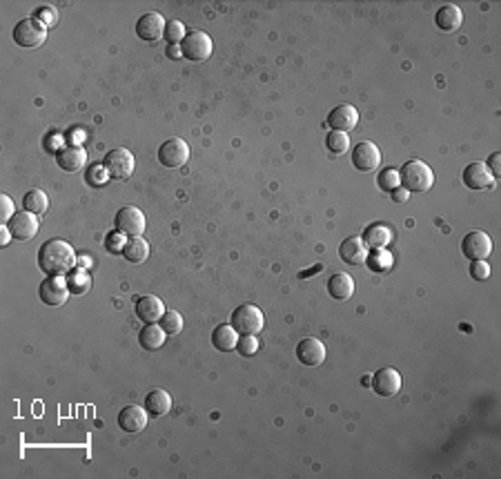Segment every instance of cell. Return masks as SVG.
<instances>
[{
	"instance_id": "6da1fadb",
	"label": "cell",
	"mask_w": 501,
	"mask_h": 479,
	"mask_svg": "<svg viewBox=\"0 0 501 479\" xmlns=\"http://www.w3.org/2000/svg\"><path fill=\"white\" fill-rule=\"evenodd\" d=\"M76 261L74 247L63 239H49L38 250V268L47 276H65L76 268Z\"/></svg>"
},
{
	"instance_id": "7a4b0ae2",
	"label": "cell",
	"mask_w": 501,
	"mask_h": 479,
	"mask_svg": "<svg viewBox=\"0 0 501 479\" xmlns=\"http://www.w3.org/2000/svg\"><path fill=\"white\" fill-rule=\"evenodd\" d=\"M399 178H401V185H404L408 192H416V194L428 192L434 183V174L430 170V165H426L419 158L408 161L404 168H401Z\"/></svg>"
},
{
	"instance_id": "3957f363",
	"label": "cell",
	"mask_w": 501,
	"mask_h": 479,
	"mask_svg": "<svg viewBox=\"0 0 501 479\" xmlns=\"http://www.w3.org/2000/svg\"><path fill=\"white\" fill-rule=\"evenodd\" d=\"M232 325L239 335H257L265 325V317H263L261 308H257L252 303H245L232 312Z\"/></svg>"
},
{
	"instance_id": "277c9868",
	"label": "cell",
	"mask_w": 501,
	"mask_h": 479,
	"mask_svg": "<svg viewBox=\"0 0 501 479\" xmlns=\"http://www.w3.org/2000/svg\"><path fill=\"white\" fill-rule=\"evenodd\" d=\"M114 225H116V232H121L125 237H141L147 225L145 212L139 210L136 205H125L116 212Z\"/></svg>"
},
{
	"instance_id": "5b68a950",
	"label": "cell",
	"mask_w": 501,
	"mask_h": 479,
	"mask_svg": "<svg viewBox=\"0 0 501 479\" xmlns=\"http://www.w3.org/2000/svg\"><path fill=\"white\" fill-rule=\"evenodd\" d=\"M47 41V27L36 18H25L14 27V43L25 49L41 47Z\"/></svg>"
},
{
	"instance_id": "8992f818",
	"label": "cell",
	"mask_w": 501,
	"mask_h": 479,
	"mask_svg": "<svg viewBox=\"0 0 501 479\" xmlns=\"http://www.w3.org/2000/svg\"><path fill=\"white\" fill-rule=\"evenodd\" d=\"M183 49V58H188L192 63H205L212 56V38L205 31H190L185 41L181 43Z\"/></svg>"
},
{
	"instance_id": "52a82bcc",
	"label": "cell",
	"mask_w": 501,
	"mask_h": 479,
	"mask_svg": "<svg viewBox=\"0 0 501 479\" xmlns=\"http://www.w3.org/2000/svg\"><path fill=\"white\" fill-rule=\"evenodd\" d=\"M103 165H105V170L109 172L112 178L127 181L134 174V165H136V161H134V154L127 152L125 147H116V150L107 152Z\"/></svg>"
},
{
	"instance_id": "ba28073f",
	"label": "cell",
	"mask_w": 501,
	"mask_h": 479,
	"mask_svg": "<svg viewBox=\"0 0 501 479\" xmlns=\"http://www.w3.org/2000/svg\"><path fill=\"white\" fill-rule=\"evenodd\" d=\"M461 252L470 261H486L492 252V241L486 232L475 230V232H468L461 239Z\"/></svg>"
},
{
	"instance_id": "9c48e42d",
	"label": "cell",
	"mask_w": 501,
	"mask_h": 479,
	"mask_svg": "<svg viewBox=\"0 0 501 479\" xmlns=\"http://www.w3.org/2000/svg\"><path fill=\"white\" fill-rule=\"evenodd\" d=\"M190 158V145L183 139H170L158 147V161L165 168H183Z\"/></svg>"
},
{
	"instance_id": "30bf717a",
	"label": "cell",
	"mask_w": 501,
	"mask_h": 479,
	"mask_svg": "<svg viewBox=\"0 0 501 479\" xmlns=\"http://www.w3.org/2000/svg\"><path fill=\"white\" fill-rule=\"evenodd\" d=\"M38 296L45 306H63L70 296V288H67V281L63 276H47L41 281L38 286Z\"/></svg>"
},
{
	"instance_id": "8fae6325",
	"label": "cell",
	"mask_w": 501,
	"mask_h": 479,
	"mask_svg": "<svg viewBox=\"0 0 501 479\" xmlns=\"http://www.w3.org/2000/svg\"><path fill=\"white\" fill-rule=\"evenodd\" d=\"M9 232L14 239L18 241H31L33 237L38 235V227H41V221H38V214H31L27 210L23 212H16L14 219L7 223Z\"/></svg>"
},
{
	"instance_id": "7c38bea8",
	"label": "cell",
	"mask_w": 501,
	"mask_h": 479,
	"mask_svg": "<svg viewBox=\"0 0 501 479\" xmlns=\"http://www.w3.org/2000/svg\"><path fill=\"white\" fill-rule=\"evenodd\" d=\"M165 27H167V23L161 14L147 11L136 23V36L145 43H158L161 38H165Z\"/></svg>"
},
{
	"instance_id": "4fadbf2b",
	"label": "cell",
	"mask_w": 501,
	"mask_h": 479,
	"mask_svg": "<svg viewBox=\"0 0 501 479\" xmlns=\"http://www.w3.org/2000/svg\"><path fill=\"white\" fill-rule=\"evenodd\" d=\"M370 386H372V390L379 394V397H394V394L401 390V375H399V370H394V368H390V366H386V368H379L375 375H372V379H370Z\"/></svg>"
},
{
	"instance_id": "5bb4252c",
	"label": "cell",
	"mask_w": 501,
	"mask_h": 479,
	"mask_svg": "<svg viewBox=\"0 0 501 479\" xmlns=\"http://www.w3.org/2000/svg\"><path fill=\"white\" fill-rule=\"evenodd\" d=\"M352 165L359 172H372L381 165V152L379 147L370 141L359 143L352 150Z\"/></svg>"
},
{
	"instance_id": "9a60e30c",
	"label": "cell",
	"mask_w": 501,
	"mask_h": 479,
	"mask_svg": "<svg viewBox=\"0 0 501 479\" xmlns=\"http://www.w3.org/2000/svg\"><path fill=\"white\" fill-rule=\"evenodd\" d=\"M296 359L303 363V366H321L325 361V345L323 341L314 339V337H306L303 341H298L296 345Z\"/></svg>"
},
{
	"instance_id": "2e32d148",
	"label": "cell",
	"mask_w": 501,
	"mask_h": 479,
	"mask_svg": "<svg viewBox=\"0 0 501 479\" xmlns=\"http://www.w3.org/2000/svg\"><path fill=\"white\" fill-rule=\"evenodd\" d=\"M359 123V112L355 105L350 103H343V105H337L330 114H328V125L334 129V131H348L355 129Z\"/></svg>"
},
{
	"instance_id": "e0dca14e",
	"label": "cell",
	"mask_w": 501,
	"mask_h": 479,
	"mask_svg": "<svg viewBox=\"0 0 501 479\" xmlns=\"http://www.w3.org/2000/svg\"><path fill=\"white\" fill-rule=\"evenodd\" d=\"M119 426L123 428L125 433H143L145 426H147V412L143 406H136V404H129L125 406L121 412H119Z\"/></svg>"
},
{
	"instance_id": "ac0fdd59",
	"label": "cell",
	"mask_w": 501,
	"mask_h": 479,
	"mask_svg": "<svg viewBox=\"0 0 501 479\" xmlns=\"http://www.w3.org/2000/svg\"><path fill=\"white\" fill-rule=\"evenodd\" d=\"M463 183L470 190H488L492 188L495 178L488 172L486 163H470V165H465V170H463Z\"/></svg>"
},
{
	"instance_id": "d6986e66",
	"label": "cell",
	"mask_w": 501,
	"mask_h": 479,
	"mask_svg": "<svg viewBox=\"0 0 501 479\" xmlns=\"http://www.w3.org/2000/svg\"><path fill=\"white\" fill-rule=\"evenodd\" d=\"M165 312L167 310H165L163 301L158 299V296H154V294H145V296H141V299L136 301V317L143 323H156V321H161Z\"/></svg>"
},
{
	"instance_id": "ffe728a7",
	"label": "cell",
	"mask_w": 501,
	"mask_h": 479,
	"mask_svg": "<svg viewBox=\"0 0 501 479\" xmlns=\"http://www.w3.org/2000/svg\"><path fill=\"white\" fill-rule=\"evenodd\" d=\"M56 163L63 172H78L85 168L87 163V152L80 145H70L56 154Z\"/></svg>"
},
{
	"instance_id": "44dd1931",
	"label": "cell",
	"mask_w": 501,
	"mask_h": 479,
	"mask_svg": "<svg viewBox=\"0 0 501 479\" xmlns=\"http://www.w3.org/2000/svg\"><path fill=\"white\" fill-rule=\"evenodd\" d=\"M328 294L334 301H348L355 294V279L348 272H337L332 274L328 281Z\"/></svg>"
},
{
	"instance_id": "7402d4cb",
	"label": "cell",
	"mask_w": 501,
	"mask_h": 479,
	"mask_svg": "<svg viewBox=\"0 0 501 479\" xmlns=\"http://www.w3.org/2000/svg\"><path fill=\"white\" fill-rule=\"evenodd\" d=\"M339 257L341 261H345L348 266H359V263H365L367 257V247L363 243L361 237H350L339 245Z\"/></svg>"
},
{
	"instance_id": "603a6c76",
	"label": "cell",
	"mask_w": 501,
	"mask_h": 479,
	"mask_svg": "<svg viewBox=\"0 0 501 479\" xmlns=\"http://www.w3.org/2000/svg\"><path fill=\"white\" fill-rule=\"evenodd\" d=\"M392 230L388 225H383V223H372V225H367L363 230V243L365 247H370V250H379V247H386L390 241H392Z\"/></svg>"
},
{
	"instance_id": "cb8c5ba5",
	"label": "cell",
	"mask_w": 501,
	"mask_h": 479,
	"mask_svg": "<svg viewBox=\"0 0 501 479\" xmlns=\"http://www.w3.org/2000/svg\"><path fill=\"white\" fill-rule=\"evenodd\" d=\"M434 23H437V27L441 31H457L463 23V11L453 5V3H448L443 7L437 9V16H434Z\"/></svg>"
},
{
	"instance_id": "d4e9b609",
	"label": "cell",
	"mask_w": 501,
	"mask_h": 479,
	"mask_svg": "<svg viewBox=\"0 0 501 479\" xmlns=\"http://www.w3.org/2000/svg\"><path fill=\"white\" fill-rule=\"evenodd\" d=\"M145 410L149 412V415H154V417L167 415V412L172 410V397H170V392L163 390V388H156V390H152V392H147V394H145Z\"/></svg>"
},
{
	"instance_id": "484cf974",
	"label": "cell",
	"mask_w": 501,
	"mask_h": 479,
	"mask_svg": "<svg viewBox=\"0 0 501 479\" xmlns=\"http://www.w3.org/2000/svg\"><path fill=\"white\" fill-rule=\"evenodd\" d=\"M212 343H214V348L216 350H221V352H232V350H237V343H239V333L234 330V325H219L212 333Z\"/></svg>"
},
{
	"instance_id": "4316f807",
	"label": "cell",
	"mask_w": 501,
	"mask_h": 479,
	"mask_svg": "<svg viewBox=\"0 0 501 479\" xmlns=\"http://www.w3.org/2000/svg\"><path fill=\"white\" fill-rule=\"evenodd\" d=\"M167 335H165V330L156 323H145V328L139 333V343L143 345L145 350H158L163 348V343H165Z\"/></svg>"
},
{
	"instance_id": "83f0119b",
	"label": "cell",
	"mask_w": 501,
	"mask_h": 479,
	"mask_svg": "<svg viewBox=\"0 0 501 479\" xmlns=\"http://www.w3.org/2000/svg\"><path fill=\"white\" fill-rule=\"evenodd\" d=\"M65 281H67V288H70L72 294H85L92 288V276L87 274V270H82L78 266L72 272L65 274Z\"/></svg>"
},
{
	"instance_id": "f1b7e54d",
	"label": "cell",
	"mask_w": 501,
	"mask_h": 479,
	"mask_svg": "<svg viewBox=\"0 0 501 479\" xmlns=\"http://www.w3.org/2000/svg\"><path fill=\"white\" fill-rule=\"evenodd\" d=\"M123 257H125L129 263H143V261L149 257V243H147L143 237H131V239L125 243Z\"/></svg>"
},
{
	"instance_id": "f546056e",
	"label": "cell",
	"mask_w": 501,
	"mask_h": 479,
	"mask_svg": "<svg viewBox=\"0 0 501 479\" xmlns=\"http://www.w3.org/2000/svg\"><path fill=\"white\" fill-rule=\"evenodd\" d=\"M23 208L31 214H45L47 208H49V199H47V194L43 190H29L25 196H23Z\"/></svg>"
},
{
	"instance_id": "4dcf8cb0",
	"label": "cell",
	"mask_w": 501,
	"mask_h": 479,
	"mask_svg": "<svg viewBox=\"0 0 501 479\" xmlns=\"http://www.w3.org/2000/svg\"><path fill=\"white\" fill-rule=\"evenodd\" d=\"M365 263L372 272H383L392 266V254L386 250V247H379V250H372L370 257H365Z\"/></svg>"
},
{
	"instance_id": "1f68e13d",
	"label": "cell",
	"mask_w": 501,
	"mask_h": 479,
	"mask_svg": "<svg viewBox=\"0 0 501 479\" xmlns=\"http://www.w3.org/2000/svg\"><path fill=\"white\" fill-rule=\"evenodd\" d=\"M325 145H328V150L332 154H345L350 150V136L345 134V131H330V134L325 136Z\"/></svg>"
},
{
	"instance_id": "d6a6232c",
	"label": "cell",
	"mask_w": 501,
	"mask_h": 479,
	"mask_svg": "<svg viewBox=\"0 0 501 479\" xmlns=\"http://www.w3.org/2000/svg\"><path fill=\"white\" fill-rule=\"evenodd\" d=\"M377 185L383 190V192H388L392 194L397 188H401V178H399V172L394 168H386V170H381L379 176H377Z\"/></svg>"
},
{
	"instance_id": "836d02e7",
	"label": "cell",
	"mask_w": 501,
	"mask_h": 479,
	"mask_svg": "<svg viewBox=\"0 0 501 479\" xmlns=\"http://www.w3.org/2000/svg\"><path fill=\"white\" fill-rule=\"evenodd\" d=\"M161 328L165 330V335L170 337V335H178L181 330H183V317H181V312H165L163 319H161Z\"/></svg>"
},
{
	"instance_id": "e575fe53",
	"label": "cell",
	"mask_w": 501,
	"mask_h": 479,
	"mask_svg": "<svg viewBox=\"0 0 501 479\" xmlns=\"http://www.w3.org/2000/svg\"><path fill=\"white\" fill-rule=\"evenodd\" d=\"M185 36H188V29H185V25H183L181 21H170V23H167V27H165V41L170 43V45L183 43V41H185Z\"/></svg>"
},
{
	"instance_id": "d590c367",
	"label": "cell",
	"mask_w": 501,
	"mask_h": 479,
	"mask_svg": "<svg viewBox=\"0 0 501 479\" xmlns=\"http://www.w3.org/2000/svg\"><path fill=\"white\" fill-rule=\"evenodd\" d=\"M109 178H112V176H109V172L105 170V165H92V168L87 170V174H85V181H87L92 188L105 185Z\"/></svg>"
},
{
	"instance_id": "8d00e7d4",
	"label": "cell",
	"mask_w": 501,
	"mask_h": 479,
	"mask_svg": "<svg viewBox=\"0 0 501 479\" xmlns=\"http://www.w3.org/2000/svg\"><path fill=\"white\" fill-rule=\"evenodd\" d=\"M259 348H261V343H259V339H257L254 335H243V337L239 339V343H237V352L243 355V357L257 355Z\"/></svg>"
},
{
	"instance_id": "74e56055",
	"label": "cell",
	"mask_w": 501,
	"mask_h": 479,
	"mask_svg": "<svg viewBox=\"0 0 501 479\" xmlns=\"http://www.w3.org/2000/svg\"><path fill=\"white\" fill-rule=\"evenodd\" d=\"M33 18L41 21L47 29H52L58 23V11L54 7H38L36 11H33Z\"/></svg>"
},
{
	"instance_id": "f35d334b",
	"label": "cell",
	"mask_w": 501,
	"mask_h": 479,
	"mask_svg": "<svg viewBox=\"0 0 501 479\" xmlns=\"http://www.w3.org/2000/svg\"><path fill=\"white\" fill-rule=\"evenodd\" d=\"M125 243H127V239H125V235H121V232H112V235H107V239H105V247H107L112 254H121V252L125 250Z\"/></svg>"
},
{
	"instance_id": "ab89813d",
	"label": "cell",
	"mask_w": 501,
	"mask_h": 479,
	"mask_svg": "<svg viewBox=\"0 0 501 479\" xmlns=\"http://www.w3.org/2000/svg\"><path fill=\"white\" fill-rule=\"evenodd\" d=\"M470 276L475 281H486L490 276V266L488 261H473L470 263Z\"/></svg>"
},
{
	"instance_id": "60d3db41",
	"label": "cell",
	"mask_w": 501,
	"mask_h": 479,
	"mask_svg": "<svg viewBox=\"0 0 501 479\" xmlns=\"http://www.w3.org/2000/svg\"><path fill=\"white\" fill-rule=\"evenodd\" d=\"M16 205H14V201L9 199L7 194H3L0 196V221L3 223H9L11 219H14V214H16V210H14Z\"/></svg>"
},
{
	"instance_id": "b9f144b4",
	"label": "cell",
	"mask_w": 501,
	"mask_h": 479,
	"mask_svg": "<svg viewBox=\"0 0 501 479\" xmlns=\"http://www.w3.org/2000/svg\"><path fill=\"white\" fill-rule=\"evenodd\" d=\"M486 168H488V172L492 174V178H499V176H501V154H499V152H492V154H490V158H488V163H486Z\"/></svg>"
},
{
	"instance_id": "7bdbcfd3",
	"label": "cell",
	"mask_w": 501,
	"mask_h": 479,
	"mask_svg": "<svg viewBox=\"0 0 501 479\" xmlns=\"http://www.w3.org/2000/svg\"><path fill=\"white\" fill-rule=\"evenodd\" d=\"M408 196H410V192H408L406 188H397V190L392 192V199H394L397 203H406Z\"/></svg>"
},
{
	"instance_id": "ee69618b",
	"label": "cell",
	"mask_w": 501,
	"mask_h": 479,
	"mask_svg": "<svg viewBox=\"0 0 501 479\" xmlns=\"http://www.w3.org/2000/svg\"><path fill=\"white\" fill-rule=\"evenodd\" d=\"M181 56H183V49H181V45H167V58L176 60V58H181Z\"/></svg>"
},
{
	"instance_id": "f6af8a7d",
	"label": "cell",
	"mask_w": 501,
	"mask_h": 479,
	"mask_svg": "<svg viewBox=\"0 0 501 479\" xmlns=\"http://www.w3.org/2000/svg\"><path fill=\"white\" fill-rule=\"evenodd\" d=\"M76 266H78V268H82V270H87V268L92 266V257H87V254H82V257H78V261H76Z\"/></svg>"
},
{
	"instance_id": "bcb514c9",
	"label": "cell",
	"mask_w": 501,
	"mask_h": 479,
	"mask_svg": "<svg viewBox=\"0 0 501 479\" xmlns=\"http://www.w3.org/2000/svg\"><path fill=\"white\" fill-rule=\"evenodd\" d=\"M9 237H11L9 227H7V225H3V227H0V243H3V245H7V243H9Z\"/></svg>"
},
{
	"instance_id": "7dc6e473",
	"label": "cell",
	"mask_w": 501,
	"mask_h": 479,
	"mask_svg": "<svg viewBox=\"0 0 501 479\" xmlns=\"http://www.w3.org/2000/svg\"><path fill=\"white\" fill-rule=\"evenodd\" d=\"M70 134H72V136H70V141H72V143H74V141H82V139H85V134H82V129H72Z\"/></svg>"
}]
</instances>
